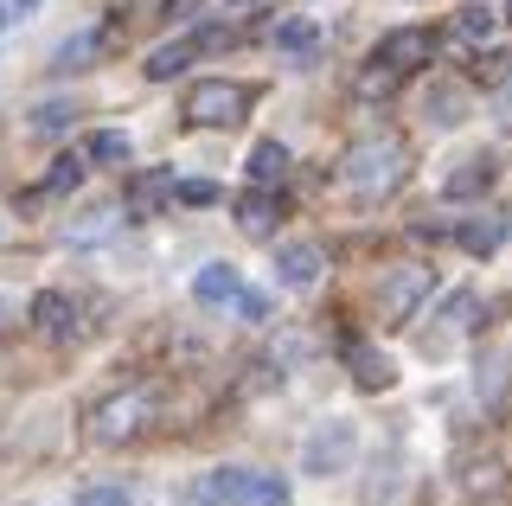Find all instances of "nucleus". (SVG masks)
<instances>
[{
	"label": "nucleus",
	"instance_id": "obj_8",
	"mask_svg": "<svg viewBox=\"0 0 512 506\" xmlns=\"http://www.w3.org/2000/svg\"><path fill=\"white\" fill-rule=\"evenodd\" d=\"M320 244H308V237H288V244H276V282L282 289H314L320 282Z\"/></svg>",
	"mask_w": 512,
	"mask_h": 506
},
{
	"label": "nucleus",
	"instance_id": "obj_3",
	"mask_svg": "<svg viewBox=\"0 0 512 506\" xmlns=\"http://www.w3.org/2000/svg\"><path fill=\"white\" fill-rule=\"evenodd\" d=\"M250 103H256L250 84H237V77H205V84L186 90L180 116H186V129H231V122H244Z\"/></svg>",
	"mask_w": 512,
	"mask_h": 506
},
{
	"label": "nucleus",
	"instance_id": "obj_29",
	"mask_svg": "<svg viewBox=\"0 0 512 506\" xmlns=\"http://www.w3.org/2000/svg\"><path fill=\"white\" fill-rule=\"evenodd\" d=\"M429 103H436L429 116H436L442 129H448V122H461V109H455V90H429Z\"/></svg>",
	"mask_w": 512,
	"mask_h": 506
},
{
	"label": "nucleus",
	"instance_id": "obj_21",
	"mask_svg": "<svg viewBox=\"0 0 512 506\" xmlns=\"http://www.w3.org/2000/svg\"><path fill=\"white\" fill-rule=\"evenodd\" d=\"M276 52L314 58V52H320V26H314V20H276Z\"/></svg>",
	"mask_w": 512,
	"mask_h": 506
},
{
	"label": "nucleus",
	"instance_id": "obj_33",
	"mask_svg": "<svg viewBox=\"0 0 512 506\" xmlns=\"http://www.w3.org/2000/svg\"><path fill=\"white\" fill-rule=\"evenodd\" d=\"M500 122H506V129H512V90H506V97H500Z\"/></svg>",
	"mask_w": 512,
	"mask_h": 506
},
{
	"label": "nucleus",
	"instance_id": "obj_6",
	"mask_svg": "<svg viewBox=\"0 0 512 506\" xmlns=\"http://www.w3.org/2000/svg\"><path fill=\"white\" fill-rule=\"evenodd\" d=\"M352 455H359V430H352L346 417H327L301 442V468L308 474H340V468H352Z\"/></svg>",
	"mask_w": 512,
	"mask_h": 506
},
{
	"label": "nucleus",
	"instance_id": "obj_27",
	"mask_svg": "<svg viewBox=\"0 0 512 506\" xmlns=\"http://www.w3.org/2000/svg\"><path fill=\"white\" fill-rule=\"evenodd\" d=\"M77 506H135V500H128V487H84Z\"/></svg>",
	"mask_w": 512,
	"mask_h": 506
},
{
	"label": "nucleus",
	"instance_id": "obj_35",
	"mask_svg": "<svg viewBox=\"0 0 512 506\" xmlns=\"http://www.w3.org/2000/svg\"><path fill=\"white\" fill-rule=\"evenodd\" d=\"M237 7H250V0H237Z\"/></svg>",
	"mask_w": 512,
	"mask_h": 506
},
{
	"label": "nucleus",
	"instance_id": "obj_4",
	"mask_svg": "<svg viewBox=\"0 0 512 506\" xmlns=\"http://www.w3.org/2000/svg\"><path fill=\"white\" fill-rule=\"evenodd\" d=\"M205 506H288V481L269 468H218L199 487Z\"/></svg>",
	"mask_w": 512,
	"mask_h": 506
},
{
	"label": "nucleus",
	"instance_id": "obj_31",
	"mask_svg": "<svg viewBox=\"0 0 512 506\" xmlns=\"http://www.w3.org/2000/svg\"><path fill=\"white\" fill-rule=\"evenodd\" d=\"M480 77H487V84H500V77H512V52H487V65H480Z\"/></svg>",
	"mask_w": 512,
	"mask_h": 506
},
{
	"label": "nucleus",
	"instance_id": "obj_11",
	"mask_svg": "<svg viewBox=\"0 0 512 506\" xmlns=\"http://www.w3.org/2000/svg\"><path fill=\"white\" fill-rule=\"evenodd\" d=\"M237 295H244V276H237L231 263H205V270L192 276V302H205V308H231Z\"/></svg>",
	"mask_w": 512,
	"mask_h": 506
},
{
	"label": "nucleus",
	"instance_id": "obj_28",
	"mask_svg": "<svg viewBox=\"0 0 512 506\" xmlns=\"http://www.w3.org/2000/svg\"><path fill=\"white\" fill-rule=\"evenodd\" d=\"M180 199H186V205H218L224 193H218L212 180H180Z\"/></svg>",
	"mask_w": 512,
	"mask_h": 506
},
{
	"label": "nucleus",
	"instance_id": "obj_26",
	"mask_svg": "<svg viewBox=\"0 0 512 506\" xmlns=\"http://www.w3.org/2000/svg\"><path fill=\"white\" fill-rule=\"evenodd\" d=\"M474 289H455V295H448V302H442V321H455V327H468L474 321Z\"/></svg>",
	"mask_w": 512,
	"mask_h": 506
},
{
	"label": "nucleus",
	"instance_id": "obj_17",
	"mask_svg": "<svg viewBox=\"0 0 512 506\" xmlns=\"http://www.w3.org/2000/svg\"><path fill=\"white\" fill-rule=\"evenodd\" d=\"M96 52H103V26H77L71 39H58V52H52V71H77V65H96Z\"/></svg>",
	"mask_w": 512,
	"mask_h": 506
},
{
	"label": "nucleus",
	"instance_id": "obj_14",
	"mask_svg": "<svg viewBox=\"0 0 512 506\" xmlns=\"http://www.w3.org/2000/svg\"><path fill=\"white\" fill-rule=\"evenodd\" d=\"M500 33V7H487V0H474V7L455 13V26H448V39L461 45V52H474V45H487Z\"/></svg>",
	"mask_w": 512,
	"mask_h": 506
},
{
	"label": "nucleus",
	"instance_id": "obj_16",
	"mask_svg": "<svg viewBox=\"0 0 512 506\" xmlns=\"http://www.w3.org/2000/svg\"><path fill=\"white\" fill-rule=\"evenodd\" d=\"M199 52H205V45H199V33H192V39H167V45H154V58H148L141 71H148L154 84H167V77H180V71H186Z\"/></svg>",
	"mask_w": 512,
	"mask_h": 506
},
{
	"label": "nucleus",
	"instance_id": "obj_20",
	"mask_svg": "<svg viewBox=\"0 0 512 506\" xmlns=\"http://www.w3.org/2000/svg\"><path fill=\"white\" fill-rule=\"evenodd\" d=\"M493 173H500V167H493V154H474L468 167H455V173H448V199H474V193H487V186H493Z\"/></svg>",
	"mask_w": 512,
	"mask_h": 506
},
{
	"label": "nucleus",
	"instance_id": "obj_7",
	"mask_svg": "<svg viewBox=\"0 0 512 506\" xmlns=\"http://www.w3.org/2000/svg\"><path fill=\"white\" fill-rule=\"evenodd\" d=\"M429 52H436V45H429V33H423V26H397V33H384L378 39V65H391L397 77H410V71H423L429 65Z\"/></svg>",
	"mask_w": 512,
	"mask_h": 506
},
{
	"label": "nucleus",
	"instance_id": "obj_25",
	"mask_svg": "<svg viewBox=\"0 0 512 506\" xmlns=\"http://www.w3.org/2000/svg\"><path fill=\"white\" fill-rule=\"evenodd\" d=\"M77 180H84V161H77V154H64V161L45 173V193H77Z\"/></svg>",
	"mask_w": 512,
	"mask_h": 506
},
{
	"label": "nucleus",
	"instance_id": "obj_36",
	"mask_svg": "<svg viewBox=\"0 0 512 506\" xmlns=\"http://www.w3.org/2000/svg\"><path fill=\"white\" fill-rule=\"evenodd\" d=\"M0 314H7V302H0Z\"/></svg>",
	"mask_w": 512,
	"mask_h": 506
},
{
	"label": "nucleus",
	"instance_id": "obj_13",
	"mask_svg": "<svg viewBox=\"0 0 512 506\" xmlns=\"http://www.w3.org/2000/svg\"><path fill=\"white\" fill-rule=\"evenodd\" d=\"M346 359H352V385H359V391H391V385H397V366L378 353V346L352 340V346H346Z\"/></svg>",
	"mask_w": 512,
	"mask_h": 506
},
{
	"label": "nucleus",
	"instance_id": "obj_9",
	"mask_svg": "<svg viewBox=\"0 0 512 506\" xmlns=\"http://www.w3.org/2000/svg\"><path fill=\"white\" fill-rule=\"evenodd\" d=\"M276 225H282V199L269 193V186H250V193L237 199V231L263 244V237H276Z\"/></svg>",
	"mask_w": 512,
	"mask_h": 506
},
{
	"label": "nucleus",
	"instance_id": "obj_34",
	"mask_svg": "<svg viewBox=\"0 0 512 506\" xmlns=\"http://www.w3.org/2000/svg\"><path fill=\"white\" fill-rule=\"evenodd\" d=\"M7 26H13V7H7V0H0V33H7Z\"/></svg>",
	"mask_w": 512,
	"mask_h": 506
},
{
	"label": "nucleus",
	"instance_id": "obj_2",
	"mask_svg": "<svg viewBox=\"0 0 512 506\" xmlns=\"http://www.w3.org/2000/svg\"><path fill=\"white\" fill-rule=\"evenodd\" d=\"M154 410H160V391H154V385H122V391H109V398L90 410V442H103V449L141 442V436L154 430Z\"/></svg>",
	"mask_w": 512,
	"mask_h": 506
},
{
	"label": "nucleus",
	"instance_id": "obj_32",
	"mask_svg": "<svg viewBox=\"0 0 512 506\" xmlns=\"http://www.w3.org/2000/svg\"><path fill=\"white\" fill-rule=\"evenodd\" d=\"M13 7V20H26V13H39V0H7Z\"/></svg>",
	"mask_w": 512,
	"mask_h": 506
},
{
	"label": "nucleus",
	"instance_id": "obj_19",
	"mask_svg": "<svg viewBox=\"0 0 512 506\" xmlns=\"http://www.w3.org/2000/svg\"><path fill=\"white\" fill-rule=\"evenodd\" d=\"M250 180H256V186H282V180H288V148H282L276 135L250 148Z\"/></svg>",
	"mask_w": 512,
	"mask_h": 506
},
{
	"label": "nucleus",
	"instance_id": "obj_22",
	"mask_svg": "<svg viewBox=\"0 0 512 506\" xmlns=\"http://www.w3.org/2000/svg\"><path fill=\"white\" fill-rule=\"evenodd\" d=\"M397 84H404V77H397L391 65H378V58H372V65H365L359 77H352V90H359V97H365V103H372V97L384 103V97H391V90H397Z\"/></svg>",
	"mask_w": 512,
	"mask_h": 506
},
{
	"label": "nucleus",
	"instance_id": "obj_23",
	"mask_svg": "<svg viewBox=\"0 0 512 506\" xmlns=\"http://www.w3.org/2000/svg\"><path fill=\"white\" fill-rule=\"evenodd\" d=\"M71 122H77V103H64V97H52V103L32 109V135H64Z\"/></svg>",
	"mask_w": 512,
	"mask_h": 506
},
{
	"label": "nucleus",
	"instance_id": "obj_24",
	"mask_svg": "<svg viewBox=\"0 0 512 506\" xmlns=\"http://www.w3.org/2000/svg\"><path fill=\"white\" fill-rule=\"evenodd\" d=\"M455 237H461V250H474V257H487V250L500 244V218H468V225H461Z\"/></svg>",
	"mask_w": 512,
	"mask_h": 506
},
{
	"label": "nucleus",
	"instance_id": "obj_18",
	"mask_svg": "<svg viewBox=\"0 0 512 506\" xmlns=\"http://www.w3.org/2000/svg\"><path fill=\"white\" fill-rule=\"evenodd\" d=\"M84 161H96V167H128V161H135V141H128L122 129H96L84 141Z\"/></svg>",
	"mask_w": 512,
	"mask_h": 506
},
{
	"label": "nucleus",
	"instance_id": "obj_1",
	"mask_svg": "<svg viewBox=\"0 0 512 506\" xmlns=\"http://www.w3.org/2000/svg\"><path fill=\"white\" fill-rule=\"evenodd\" d=\"M404 173H410V148H404V141H397V135H365V141L346 148L340 186L352 199H384V193L404 186Z\"/></svg>",
	"mask_w": 512,
	"mask_h": 506
},
{
	"label": "nucleus",
	"instance_id": "obj_10",
	"mask_svg": "<svg viewBox=\"0 0 512 506\" xmlns=\"http://www.w3.org/2000/svg\"><path fill=\"white\" fill-rule=\"evenodd\" d=\"M32 327H39L45 340H71V327H77V302L64 289H39L32 295Z\"/></svg>",
	"mask_w": 512,
	"mask_h": 506
},
{
	"label": "nucleus",
	"instance_id": "obj_12",
	"mask_svg": "<svg viewBox=\"0 0 512 506\" xmlns=\"http://www.w3.org/2000/svg\"><path fill=\"white\" fill-rule=\"evenodd\" d=\"M167 199H180V180H173L167 167H160V173H135V180H128V212H135V218H154Z\"/></svg>",
	"mask_w": 512,
	"mask_h": 506
},
{
	"label": "nucleus",
	"instance_id": "obj_37",
	"mask_svg": "<svg viewBox=\"0 0 512 506\" xmlns=\"http://www.w3.org/2000/svg\"><path fill=\"white\" fill-rule=\"evenodd\" d=\"M506 13H512V7H506Z\"/></svg>",
	"mask_w": 512,
	"mask_h": 506
},
{
	"label": "nucleus",
	"instance_id": "obj_15",
	"mask_svg": "<svg viewBox=\"0 0 512 506\" xmlns=\"http://www.w3.org/2000/svg\"><path fill=\"white\" fill-rule=\"evenodd\" d=\"M116 225H122V205H90V218H64L58 237L64 244H103Z\"/></svg>",
	"mask_w": 512,
	"mask_h": 506
},
{
	"label": "nucleus",
	"instance_id": "obj_5",
	"mask_svg": "<svg viewBox=\"0 0 512 506\" xmlns=\"http://www.w3.org/2000/svg\"><path fill=\"white\" fill-rule=\"evenodd\" d=\"M429 289H436V276H429V263H404V270H391L378 282V321L404 327L416 308L429 302Z\"/></svg>",
	"mask_w": 512,
	"mask_h": 506
},
{
	"label": "nucleus",
	"instance_id": "obj_30",
	"mask_svg": "<svg viewBox=\"0 0 512 506\" xmlns=\"http://www.w3.org/2000/svg\"><path fill=\"white\" fill-rule=\"evenodd\" d=\"M237 314H244V321H269V295L244 289V295H237Z\"/></svg>",
	"mask_w": 512,
	"mask_h": 506
}]
</instances>
